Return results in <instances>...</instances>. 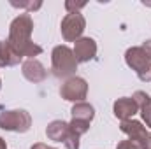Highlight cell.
<instances>
[{
    "label": "cell",
    "mask_w": 151,
    "mask_h": 149,
    "mask_svg": "<svg viewBox=\"0 0 151 149\" xmlns=\"http://www.w3.org/2000/svg\"><path fill=\"white\" fill-rule=\"evenodd\" d=\"M34 32V19L28 12H23L16 16L9 27V44L21 54L27 56V60H34V56H39L42 53V47L32 40Z\"/></svg>",
    "instance_id": "1"
},
{
    "label": "cell",
    "mask_w": 151,
    "mask_h": 149,
    "mask_svg": "<svg viewBox=\"0 0 151 149\" xmlns=\"http://www.w3.org/2000/svg\"><path fill=\"white\" fill-rule=\"evenodd\" d=\"M51 70L53 75L58 79L74 77L77 70V60L69 46H56L51 51Z\"/></svg>",
    "instance_id": "2"
},
{
    "label": "cell",
    "mask_w": 151,
    "mask_h": 149,
    "mask_svg": "<svg viewBox=\"0 0 151 149\" xmlns=\"http://www.w3.org/2000/svg\"><path fill=\"white\" fill-rule=\"evenodd\" d=\"M125 62L137 74L141 81H144V82L151 81V58L144 53V49L141 46L128 47L125 53Z\"/></svg>",
    "instance_id": "3"
},
{
    "label": "cell",
    "mask_w": 151,
    "mask_h": 149,
    "mask_svg": "<svg viewBox=\"0 0 151 149\" xmlns=\"http://www.w3.org/2000/svg\"><path fill=\"white\" fill-rule=\"evenodd\" d=\"M32 126V116L30 112L23 109H11V111L0 112V128L5 132L14 133H25Z\"/></svg>",
    "instance_id": "4"
},
{
    "label": "cell",
    "mask_w": 151,
    "mask_h": 149,
    "mask_svg": "<svg viewBox=\"0 0 151 149\" xmlns=\"http://www.w3.org/2000/svg\"><path fill=\"white\" fill-rule=\"evenodd\" d=\"M60 95H62L63 100H69V102H74V104L84 102V98L88 95V82H86V79L77 77V75L65 79V82L60 86Z\"/></svg>",
    "instance_id": "5"
},
{
    "label": "cell",
    "mask_w": 151,
    "mask_h": 149,
    "mask_svg": "<svg viewBox=\"0 0 151 149\" xmlns=\"http://www.w3.org/2000/svg\"><path fill=\"white\" fill-rule=\"evenodd\" d=\"M86 28V19L81 12H72V14H67L63 19H62V25H60V30H62V37L65 39L67 42H76L79 40L83 32Z\"/></svg>",
    "instance_id": "6"
},
{
    "label": "cell",
    "mask_w": 151,
    "mask_h": 149,
    "mask_svg": "<svg viewBox=\"0 0 151 149\" xmlns=\"http://www.w3.org/2000/svg\"><path fill=\"white\" fill-rule=\"evenodd\" d=\"M74 56L77 63H88L97 54V42L91 37H81L74 42Z\"/></svg>",
    "instance_id": "7"
},
{
    "label": "cell",
    "mask_w": 151,
    "mask_h": 149,
    "mask_svg": "<svg viewBox=\"0 0 151 149\" xmlns=\"http://www.w3.org/2000/svg\"><path fill=\"white\" fill-rule=\"evenodd\" d=\"M21 74H23V77L27 81L37 84V82H42L47 77V70H46V67L39 60L34 58V60H25L21 63Z\"/></svg>",
    "instance_id": "8"
},
{
    "label": "cell",
    "mask_w": 151,
    "mask_h": 149,
    "mask_svg": "<svg viewBox=\"0 0 151 149\" xmlns=\"http://www.w3.org/2000/svg\"><path fill=\"white\" fill-rule=\"evenodd\" d=\"M119 130H121V132H123L128 139L137 140L141 146H142V142H144V139H146V135H148L146 126H142V123H141V121H135V119H127V121H121Z\"/></svg>",
    "instance_id": "9"
},
{
    "label": "cell",
    "mask_w": 151,
    "mask_h": 149,
    "mask_svg": "<svg viewBox=\"0 0 151 149\" xmlns=\"http://www.w3.org/2000/svg\"><path fill=\"white\" fill-rule=\"evenodd\" d=\"M114 116L121 121H127V119H132L134 114L139 112L137 104L134 102V98H128V97H123V98H118L113 105Z\"/></svg>",
    "instance_id": "10"
},
{
    "label": "cell",
    "mask_w": 151,
    "mask_h": 149,
    "mask_svg": "<svg viewBox=\"0 0 151 149\" xmlns=\"http://www.w3.org/2000/svg\"><path fill=\"white\" fill-rule=\"evenodd\" d=\"M23 60V56L9 44V40H0V67H14Z\"/></svg>",
    "instance_id": "11"
},
{
    "label": "cell",
    "mask_w": 151,
    "mask_h": 149,
    "mask_svg": "<svg viewBox=\"0 0 151 149\" xmlns=\"http://www.w3.org/2000/svg\"><path fill=\"white\" fill-rule=\"evenodd\" d=\"M46 135L49 140L53 142H63L69 135V123L62 121V119H55L47 125L46 128Z\"/></svg>",
    "instance_id": "12"
},
{
    "label": "cell",
    "mask_w": 151,
    "mask_h": 149,
    "mask_svg": "<svg viewBox=\"0 0 151 149\" xmlns=\"http://www.w3.org/2000/svg\"><path fill=\"white\" fill-rule=\"evenodd\" d=\"M70 114H72V119H79V121L91 123L93 117H95V109H93V105H90V104H86V102H79V104H74V105H72Z\"/></svg>",
    "instance_id": "13"
},
{
    "label": "cell",
    "mask_w": 151,
    "mask_h": 149,
    "mask_svg": "<svg viewBox=\"0 0 151 149\" xmlns=\"http://www.w3.org/2000/svg\"><path fill=\"white\" fill-rule=\"evenodd\" d=\"M11 5H12V7H18V9H27V12L30 14V12L39 11V9L42 7V2H40V0H19V2L11 0Z\"/></svg>",
    "instance_id": "14"
},
{
    "label": "cell",
    "mask_w": 151,
    "mask_h": 149,
    "mask_svg": "<svg viewBox=\"0 0 151 149\" xmlns=\"http://www.w3.org/2000/svg\"><path fill=\"white\" fill-rule=\"evenodd\" d=\"M69 128H70L72 133H76L77 137H81V135H84V133L90 130V123H86V121H79V119H72V121L69 123Z\"/></svg>",
    "instance_id": "15"
},
{
    "label": "cell",
    "mask_w": 151,
    "mask_h": 149,
    "mask_svg": "<svg viewBox=\"0 0 151 149\" xmlns=\"http://www.w3.org/2000/svg\"><path fill=\"white\" fill-rule=\"evenodd\" d=\"M84 5H86V2H84V0H79V2H76V0H67V2H65V11H67V14L79 12Z\"/></svg>",
    "instance_id": "16"
},
{
    "label": "cell",
    "mask_w": 151,
    "mask_h": 149,
    "mask_svg": "<svg viewBox=\"0 0 151 149\" xmlns=\"http://www.w3.org/2000/svg\"><path fill=\"white\" fill-rule=\"evenodd\" d=\"M132 98H134V102L137 104V107H139V109H141V107H144V105L151 100V97L148 95V93H144V91H135Z\"/></svg>",
    "instance_id": "17"
},
{
    "label": "cell",
    "mask_w": 151,
    "mask_h": 149,
    "mask_svg": "<svg viewBox=\"0 0 151 149\" xmlns=\"http://www.w3.org/2000/svg\"><path fill=\"white\" fill-rule=\"evenodd\" d=\"M63 146L67 149H79V137L70 132V128H69V135H67V139L63 140Z\"/></svg>",
    "instance_id": "18"
},
{
    "label": "cell",
    "mask_w": 151,
    "mask_h": 149,
    "mask_svg": "<svg viewBox=\"0 0 151 149\" xmlns=\"http://www.w3.org/2000/svg\"><path fill=\"white\" fill-rule=\"evenodd\" d=\"M141 111V116H142V119H144V123H146V126L151 128V100L144 105V107H141L139 109Z\"/></svg>",
    "instance_id": "19"
},
{
    "label": "cell",
    "mask_w": 151,
    "mask_h": 149,
    "mask_svg": "<svg viewBox=\"0 0 151 149\" xmlns=\"http://www.w3.org/2000/svg\"><path fill=\"white\" fill-rule=\"evenodd\" d=\"M116 149H142V146L137 142V140H132V139H128V140H121Z\"/></svg>",
    "instance_id": "20"
},
{
    "label": "cell",
    "mask_w": 151,
    "mask_h": 149,
    "mask_svg": "<svg viewBox=\"0 0 151 149\" xmlns=\"http://www.w3.org/2000/svg\"><path fill=\"white\" fill-rule=\"evenodd\" d=\"M142 149H151V132H148V135L142 142Z\"/></svg>",
    "instance_id": "21"
},
{
    "label": "cell",
    "mask_w": 151,
    "mask_h": 149,
    "mask_svg": "<svg viewBox=\"0 0 151 149\" xmlns=\"http://www.w3.org/2000/svg\"><path fill=\"white\" fill-rule=\"evenodd\" d=\"M141 47L144 49V53H146V54H148V56L151 58V40H146V42H144Z\"/></svg>",
    "instance_id": "22"
},
{
    "label": "cell",
    "mask_w": 151,
    "mask_h": 149,
    "mask_svg": "<svg viewBox=\"0 0 151 149\" xmlns=\"http://www.w3.org/2000/svg\"><path fill=\"white\" fill-rule=\"evenodd\" d=\"M30 149H56V148H51V146H46V144H42V142H37V144H34Z\"/></svg>",
    "instance_id": "23"
},
{
    "label": "cell",
    "mask_w": 151,
    "mask_h": 149,
    "mask_svg": "<svg viewBox=\"0 0 151 149\" xmlns=\"http://www.w3.org/2000/svg\"><path fill=\"white\" fill-rule=\"evenodd\" d=\"M0 149H7V144H5V140L0 137Z\"/></svg>",
    "instance_id": "24"
},
{
    "label": "cell",
    "mask_w": 151,
    "mask_h": 149,
    "mask_svg": "<svg viewBox=\"0 0 151 149\" xmlns=\"http://www.w3.org/2000/svg\"><path fill=\"white\" fill-rule=\"evenodd\" d=\"M0 90H2V79H0Z\"/></svg>",
    "instance_id": "25"
}]
</instances>
